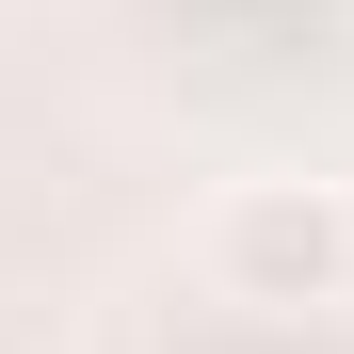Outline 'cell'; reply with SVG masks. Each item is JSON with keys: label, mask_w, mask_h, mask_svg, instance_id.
Returning <instances> with one entry per match:
<instances>
[{"label": "cell", "mask_w": 354, "mask_h": 354, "mask_svg": "<svg viewBox=\"0 0 354 354\" xmlns=\"http://www.w3.org/2000/svg\"><path fill=\"white\" fill-rule=\"evenodd\" d=\"M194 274L225 290V306H338L354 290V194L338 177H225V194L194 209Z\"/></svg>", "instance_id": "cell-1"}]
</instances>
